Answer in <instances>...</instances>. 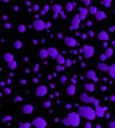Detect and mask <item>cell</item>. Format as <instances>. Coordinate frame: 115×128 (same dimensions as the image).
I'll return each instance as SVG.
<instances>
[{"label":"cell","mask_w":115,"mask_h":128,"mask_svg":"<svg viewBox=\"0 0 115 128\" xmlns=\"http://www.w3.org/2000/svg\"><path fill=\"white\" fill-rule=\"evenodd\" d=\"M66 61H67V59L64 58V54H61V53H59V56L56 58V62H58V64H64V66H66Z\"/></svg>","instance_id":"25"},{"label":"cell","mask_w":115,"mask_h":128,"mask_svg":"<svg viewBox=\"0 0 115 128\" xmlns=\"http://www.w3.org/2000/svg\"><path fill=\"white\" fill-rule=\"evenodd\" d=\"M13 101H14V102H22V96H21V94L14 96V98H13Z\"/></svg>","instance_id":"34"},{"label":"cell","mask_w":115,"mask_h":128,"mask_svg":"<svg viewBox=\"0 0 115 128\" xmlns=\"http://www.w3.org/2000/svg\"><path fill=\"white\" fill-rule=\"evenodd\" d=\"M50 10H51V6H50V5H43V6H42V10H40V14H46V13H50Z\"/></svg>","instance_id":"27"},{"label":"cell","mask_w":115,"mask_h":128,"mask_svg":"<svg viewBox=\"0 0 115 128\" xmlns=\"http://www.w3.org/2000/svg\"><path fill=\"white\" fill-rule=\"evenodd\" d=\"M85 128H91V120H86L85 122Z\"/></svg>","instance_id":"44"},{"label":"cell","mask_w":115,"mask_h":128,"mask_svg":"<svg viewBox=\"0 0 115 128\" xmlns=\"http://www.w3.org/2000/svg\"><path fill=\"white\" fill-rule=\"evenodd\" d=\"M110 101H115V94H110Z\"/></svg>","instance_id":"51"},{"label":"cell","mask_w":115,"mask_h":128,"mask_svg":"<svg viewBox=\"0 0 115 128\" xmlns=\"http://www.w3.org/2000/svg\"><path fill=\"white\" fill-rule=\"evenodd\" d=\"M78 14H80L82 21H86V18H88V14H90V8L88 6H80L78 8Z\"/></svg>","instance_id":"13"},{"label":"cell","mask_w":115,"mask_h":128,"mask_svg":"<svg viewBox=\"0 0 115 128\" xmlns=\"http://www.w3.org/2000/svg\"><path fill=\"white\" fill-rule=\"evenodd\" d=\"M61 82L62 83H67V77H66V75H62V77H61Z\"/></svg>","instance_id":"47"},{"label":"cell","mask_w":115,"mask_h":128,"mask_svg":"<svg viewBox=\"0 0 115 128\" xmlns=\"http://www.w3.org/2000/svg\"><path fill=\"white\" fill-rule=\"evenodd\" d=\"M101 5L104 8H110L112 6V0H101Z\"/></svg>","instance_id":"28"},{"label":"cell","mask_w":115,"mask_h":128,"mask_svg":"<svg viewBox=\"0 0 115 128\" xmlns=\"http://www.w3.org/2000/svg\"><path fill=\"white\" fill-rule=\"evenodd\" d=\"M11 91H13V90H11L10 86H5V88H3V93H5V94H11Z\"/></svg>","instance_id":"35"},{"label":"cell","mask_w":115,"mask_h":128,"mask_svg":"<svg viewBox=\"0 0 115 128\" xmlns=\"http://www.w3.org/2000/svg\"><path fill=\"white\" fill-rule=\"evenodd\" d=\"M86 78L91 80V82H94V83H98V82H99V77H98V74H96V70H94V69L86 70Z\"/></svg>","instance_id":"10"},{"label":"cell","mask_w":115,"mask_h":128,"mask_svg":"<svg viewBox=\"0 0 115 128\" xmlns=\"http://www.w3.org/2000/svg\"><path fill=\"white\" fill-rule=\"evenodd\" d=\"M94 18H96V21H104V19L107 18V13L106 11H102V10H99L96 14H94Z\"/></svg>","instance_id":"21"},{"label":"cell","mask_w":115,"mask_h":128,"mask_svg":"<svg viewBox=\"0 0 115 128\" xmlns=\"http://www.w3.org/2000/svg\"><path fill=\"white\" fill-rule=\"evenodd\" d=\"M64 10L67 11V13H72V11L75 10V3L74 2H67L66 5H64Z\"/></svg>","instance_id":"23"},{"label":"cell","mask_w":115,"mask_h":128,"mask_svg":"<svg viewBox=\"0 0 115 128\" xmlns=\"http://www.w3.org/2000/svg\"><path fill=\"white\" fill-rule=\"evenodd\" d=\"M66 13H67V11H62V13H61V18H62V19H66V18H67V14H66Z\"/></svg>","instance_id":"49"},{"label":"cell","mask_w":115,"mask_h":128,"mask_svg":"<svg viewBox=\"0 0 115 128\" xmlns=\"http://www.w3.org/2000/svg\"><path fill=\"white\" fill-rule=\"evenodd\" d=\"M3 61H5L6 64H8V62H13V61H14L13 53H8V51H5V53H3Z\"/></svg>","instance_id":"20"},{"label":"cell","mask_w":115,"mask_h":128,"mask_svg":"<svg viewBox=\"0 0 115 128\" xmlns=\"http://www.w3.org/2000/svg\"><path fill=\"white\" fill-rule=\"evenodd\" d=\"M30 126H34L32 123H29V122H26V123H19V128H30Z\"/></svg>","instance_id":"33"},{"label":"cell","mask_w":115,"mask_h":128,"mask_svg":"<svg viewBox=\"0 0 115 128\" xmlns=\"http://www.w3.org/2000/svg\"><path fill=\"white\" fill-rule=\"evenodd\" d=\"M32 29L37 30V32H42V30L46 29V22L43 21V19H40V18H35L32 21Z\"/></svg>","instance_id":"4"},{"label":"cell","mask_w":115,"mask_h":128,"mask_svg":"<svg viewBox=\"0 0 115 128\" xmlns=\"http://www.w3.org/2000/svg\"><path fill=\"white\" fill-rule=\"evenodd\" d=\"M48 51H50V58H53V59H56L58 56H59V50H58L56 46H50Z\"/></svg>","instance_id":"19"},{"label":"cell","mask_w":115,"mask_h":128,"mask_svg":"<svg viewBox=\"0 0 115 128\" xmlns=\"http://www.w3.org/2000/svg\"><path fill=\"white\" fill-rule=\"evenodd\" d=\"M99 91H102V93H106V91H107V86H106V85L99 86Z\"/></svg>","instance_id":"43"},{"label":"cell","mask_w":115,"mask_h":128,"mask_svg":"<svg viewBox=\"0 0 115 128\" xmlns=\"http://www.w3.org/2000/svg\"><path fill=\"white\" fill-rule=\"evenodd\" d=\"M94 109H96V115H98V118H102V117H106L107 110H109L106 106H101V104H99V106H96Z\"/></svg>","instance_id":"11"},{"label":"cell","mask_w":115,"mask_h":128,"mask_svg":"<svg viewBox=\"0 0 115 128\" xmlns=\"http://www.w3.org/2000/svg\"><path fill=\"white\" fill-rule=\"evenodd\" d=\"M62 5H59V3H54V5H51V13H53V19H58L61 18V13H62Z\"/></svg>","instance_id":"6"},{"label":"cell","mask_w":115,"mask_h":128,"mask_svg":"<svg viewBox=\"0 0 115 128\" xmlns=\"http://www.w3.org/2000/svg\"><path fill=\"white\" fill-rule=\"evenodd\" d=\"M35 96H38V98H43V96L48 94V86L46 85H37V88L34 90Z\"/></svg>","instance_id":"7"},{"label":"cell","mask_w":115,"mask_h":128,"mask_svg":"<svg viewBox=\"0 0 115 128\" xmlns=\"http://www.w3.org/2000/svg\"><path fill=\"white\" fill-rule=\"evenodd\" d=\"M80 53L83 54V58L90 59V58H93V56H94V46H91V45H83L82 50H80Z\"/></svg>","instance_id":"5"},{"label":"cell","mask_w":115,"mask_h":128,"mask_svg":"<svg viewBox=\"0 0 115 128\" xmlns=\"http://www.w3.org/2000/svg\"><path fill=\"white\" fill-rule=\"evenodd\" d=\"M80 2H82L85 6H91V0H80Z\"/></svg>","instance_id":"36"},{"label":"cell","mask_w":115,"mask_h":128,"mask_svg":"<svg viewBox=\"0 0 115 128\" xmlns=\"http://www.w3.org/2000/svg\"><path fill=\"white\" fill-rule=\"evenodd\" d=\"M114 51H115V50H114V46H112V48L109 46V48H106V50H104V53H106L107 58H110V56H114Z\"/></svg>","instance_id":"26"},{"label":"cell","mask_w":115,"mask_h":128,"mask_svg":"<svg viewBox=\"0 0 115 128\" xmlns=\"http://www.w3.org/2000/svg\"><path fill=\"white\" fill-rule=\"evenodd\" d=\"M107 126H109V128H115V122H114V120H112V122H109V123H107Z\"/></svg>","instance_id":"45"},{"label":"cell","mask_w":115,"mask_h":128,"mask_svg":"<svg viewBox=\"0 0 115 128\" xmlns=\"http://www.w3.org/2000/svg\"><path fill=\"white\" fill-rule=\"evenodd\" d=\"M80 120H82V115L77 112H69L64 118H62V123L67 126H78L80 125Z\"/></svg>","instance_id":"2"},{"label":"cell","mask_w":115,"mask_h":128,"mask_svg":"<svg viewBox=\"0 0 115 128\" xmlns=\"http://www.w3.org/2000/svg\"><path fill=\"white\" fill-rule=\"evenodd\" d=\"M96 37L101 40V42H104V40H109V38H110V37H109V32H107V30H101V32H98Z\"/></svg>","instance_id":"17"},{"label":"cell","mask_w":115,"mask_h":128,"mask_svg":"<svg viewBox=\"0 0 115 128\" xmlns=\"http://www.w3.org/2000/svg\"><path fill=\"white\" fill-rule=\"evenodd\" d=\"M83 88H85V91H88V93H94V91H96V85H94V82L85 83V85H83Z\"/></svg>","instance_id":"18"},{"label":"cell","mask_w":115,"mask_h":128,"mask_svg":"<svg viewBox=\"0 0 115 128\" xmlns=\"http://www.w3.org/2000/svg\"><path fill=\"white\" fill-rule=\"evenodd\" d=\"M66 93L69 94V96H74L75 93H77V86H75V83H70V85H67Z\"/></svg>","instance_id":"16"},{"label":"cell","mask_w":115,"mask_h":128,"mask_svg":"<svg viewBox=\"0 0 115 128\" xmlns=\"http://www.w3.org/2000/svg\"><path fill=\"white\" fill-rule=\"evenodd\" d=\"M112 46H114V50H115V40H114V42H112Z\"/></svg>","instance_id":"53"},{"label":"cell","mask_w":115,"mask_h":128,"mask_svg":"<svg viewBox=\"0 0 115 128\" xmlns=\"http://www.w3.org/2000/svg\"><path fill=\"white\" fill-rule=\"evenodd\" d=\"M38 56H40L42 59H46L50 56V51H48V48H42V50H38Z\"/></svg>","instance_id":"22"},{"label":"cell","mask_w":115,"mask_h":128,"mask_svg":"<svg viewBox=\"0 0 115 128\" xmlns=\"http://www.w3.org/2000/svg\"><path fill=\"white\" fill-rule=\"evenodd\" d=\"M96 69L101 70V72H109L110 66H109V64H106V61H99V62L96 64Z\"/></svg>","instance_id":"15"},{"label":"cell","mask_w":115,"mask_h":128,"mask_svg":"<svg viewBox=\"0 0 115 128\" xmlns=\"http://www.w3.org/2000/svg\"><path fill=\"white\" fill-rule=\"evenodd\" d=\"M106 59H107L106 53H101V54H99V61H106Z\"/></svg>","instance_id":"38"},{"label":"cell","mask_w":115,"mask_h":128,"mask_svg":"<svg viewBox=\"0 0 115 128\" xmlns=\"http://www.w3.org/2000/svg\"><path fill=\"white\" fill-rule=\"evenodd\" d=\"M32 125L35 126V128H46V120L43 118V117H35L34 120H32Z\"/></svg>","instance_id":"8"},{"label":"cell","mask_w":115,"mask_h":128,"mask_svg":"<svg viewBox=\"0 0 115 128\" xmlns=\"http://www.w3.org/2000/svg\"><path fill=\"white\" fill-rule=\"evenodd\" d=\"M3 27H5V29H11V24H10L8 21H6V22H5V26H3Z\"/></svg>","instance_id":"46"},{"label":"cell","mask_w":115,"mask_h":128,"mask_svg":"<svg viewBox=\"0 0 115 128\" xmlns=\"http://www.w3.org/2000/svg\"><path fill=\"white\" fill-rule=\"evenodd\" d=\"M80 24H82V18H80V14H74L72 18H70V26H69V29L70 30H78V27H80Z\"/></svg>","instance_id":"3"},{"label":"cell","mask_w":115,"mask_h":128,"mask_svg":"<svg viewBox=\"0 0 115 128\" xmlns=\"http://www.w3.org/2000/svg\"><path fill=\"white\" fill-rule=\"evenodd\" d=\"M6 67H8L10 70H16V69H18V62H16V59H14L13 62H8V64H6Z\"/></svg>","instance_id":"24"},{"label":"cell","mask_w":115,"mask_h":128,"mask_svg":"<svg viewBox=\"0 0 115 128\" xmlns=\"http://www.w3.org/2000/svg\"><path fill=\"white\" fill-rule=\"evenodd\" d=\"M64 43H66V46H69V48H74V46H77L78 45V40L75 38V37H64Z\"/></svg>","instance_id":"9"},{"label":"cell","mask_w":115,"mask_h":128,"mask_svg":"<svg viewBox=\"0 0 115 128\" xmlns=\"http://www.w3.org/2000/svg\"><path fill=\"white\" fill-rule=\"evenodd\" d=\"M94 35H96V34H94L93 30H88V37H94Z\"/></svg>","instance_id":"48"},{"label":"cell","mask_w":115,"mask_h":128,"mask_svg":"<svg viewBox=\"0 0 115 128\" xmlns=\"http://www.w3.org/2000/svg\"><path fill=\"white\" fill-rule=\"evenodd\" d=\"M109 75L115 80V62L114 64H110V69H109Z\"/></svg>","instance_id":"29"},{"label":"cell","mask_w":115,"mask_h":128,"mask_svg":"<svg viewBox=\"0 0 115 128\" xmlns=\"http://www.w3.org/2000/svg\"><path fill=\"white\" fill-rule=\"evenodd\" d=\"M2 2H3V3H8V2H11V0H2Z\"/></svg>","instance_id":"52"},{"label":"cell","mask_w":115,"mask_h":128,"mask_svg":"<svg viewBox=\"0 0 115 128\" xmlns=\"http://www.w3.org/2000/svg\"><path fill=\"white\" fill-rule=\"evenodd\" d=\"M88 8H90V14H93V16H94V14H96L98 11H99V10H98V8L94 6V5H91V6H88Z\"/></svg>","instance_id":"32"},{"label":"cell","mask_w":115,"mask_h":128,"mask_svg":"<svg viewBox=\"0 0 115 128\" xmlns=\"http://www.w3.org/2000/svg\"><path fill=\"white\" fill-rule=\"evenodd\" d=\"M13 46L16 48V50H21V48H22V42H21V40H14V42H13Z\"/></svg>","instance_id":"31"},{"label":"cell","mask_w":115,"mask_h":128,"mask_svg":"<svg viewBox=\"0 0 115 128\" xmlns=\"http://www.w3.org/2000/svg\"><path fill=\"white\" fill-rule=\"evenodd\" d=\"M26 30H27V26H26V24H19V26H18V32H19V34H24Z\"/></svg>","instance_id":"30"},{"label":"cell","mask_w":115,"mask_h":128,"mask_svg":"<svg viewBox=\"0 0 115 128\" xmlns=\"http://www.w3.org/2000/svg\"><path fill=\"white\" fill-rule=\"evenodd\" d=\"M34 109H35V107H34V104H30V102H27V104H24V106H22V114H24V115H30V114H32V112H34Z\"/></svg>","instance_id":"14"},{"label":"cell","mask_w":115,"mask_h":128,"mask_svg":"<svg viewBox=\"0 0 115 128\" xmlns=\"http://www.w3.org/2000/svg\"><path fill=\"white\" fill-rule=\"evenodd\" d=\"M10 120H11V115H6V117H3V118H2V122H3V123H6V122H10Z\"/></svg>","instance_id":"40"},{"label":"cell","mask_w":115,"mask_h":128,"mask_svg":"<svg viewBox=\"0 0 115 128\" xmlns=\"http://www.w3.org/2000/svg\"><path fill=\"white\" fill-rule=\"evenodd\" d=\"M72 64H74V61H72V59H67V61H66V66H67V67H70Z\"/></svg>","instance_id":"41"},{"label":"cell","mask_w":115,"mask_h":128,"mask_svg":"<svg viewBox=\"0 0 115 128\" xmlns=\"http://www.w3.org/2000/svg\"><path fill=\"white\" fill-rule=\"evenodd\" d=\"M32 82L35 83V85H38V82H40V77H34V78H32Z\"/></svg>","instance_id":"42"},{"label":"cell","mask_w":115,"mask_h":128,"mask_svg":"<svg viewBox=\"0 0 115 128\" xmlns=\"http://www.w3.org/2000/svg\"><path fill=\"white\" fill-rule=\"evenodd\" d=\"M43 107H45V109H50V107H51V101H45V102H43Z\"/></svg>","instance_id":"37"},{"label":"cell","mask_w":115,"mask_h":128,"mask_svg":"<svg viewBox=\"0 0 115 128\" xmlns=\"http://www.w3.org/2000/svg\"><path fill=\"white\" fill-rule=\"evenodd\" d=\"M78 114H80L85 120H94V118H98L96 109L91 107V106H88V104H83V106L78 107Z\"/></svg>","instance_id":"1"},{"label":"cell","mask_w":115,"mask_h":128,"mask_svg":"<svg viewBox=\"0 0 115 128\" xmlns=\"http://www.w3.org/2000/svg\"><path fill=\"white\" fill-rule=\"evenodd\" d=\"M70 83H77V77H70Z\"/></svg>","instance_id":"50"},{"label":"cell","mask_w":115,"mask_h":128,"mask_svg":"<svg viewBox=\"0 0 115 128\" xmlns=\"http://www.w3.org/2000/svg\"><path fill=\"white\" fill-rule=\"evenodd\" d=\"M80 101L83 104H91V101H93V96H90L88 91H83V93H80Z\"/></svg>","instance_id":"12"},{"label":"cell","mask_w":115,"mask_h":128,"mask_svg":"<svg viewBox=\"0 0 115 128\" xmlns=\"http://www.w3.org/2000/svg\"><path fill=\"white\" fill-rule=\"evenodd\" d=\"M32 70H34V72H38V70H40V64H34Z\"/></svg>","instance_id":"39"}]
</instances>
